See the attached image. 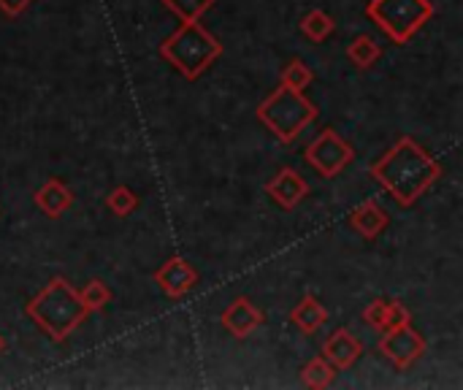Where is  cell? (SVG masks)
<instances>
[{"mask_svg":"<svg viewBox=\"0 0 463 390\" xmlns=\"http://www.w3.org/2000/svg\"><path fill=\"white\" fill-rule=\"evenodd\" d=\"M371 177L401 206L417 204L441 177V166L412 136H401L379 160L371 163Z\"/></svg>","mask_w":463,"mask_h":390,"instance_id":"obj_1","label":"cell"},{"mask_svg":"<svg viewBox=\"0 0 463 390\" xmlns=\"http://www.w3.org/2000/svg\"><path fill=\"white\" fill-rule=\"evenodd\" d=\"M25 314L52 339L66 341L90 314L79 290L66 277H52L25 306Z\"/></svg>","mask_w":463,"mask_h":390,"instance_id":"obj_2","label":"cell"},{"mask_svg":"<svg viewBox=\"0 0 463 390\" xmlns=\"http://www.w3.org/2000/svg\"><path fill=\"white\" fill-rule=\"evenodd\" d=\"M222 55L220 41L201 25V20L182 23L163 44L160 58L168 60L185 79L195 82Z\"/></svg>","mask_w":463,"mask_h":390,"instance_id":"obj_3","label":"cell"},{"mask_svg":"<svg viewBox=\"0 0 463 390\" xmlns=\"http://www.w3.org/2000/svg\"><path fill=\"white\" fill-rule=\"evenodd\" d=\"M258 120H260L282 144H290V141H295V139L317 120V106H314L309 98H304V93L279 85V87L258 106Z\"/></svg>","mask_w":463,"mask_h":390,"instance_id":"obj_4","label":"cell"},{"mask_svg":"<svg viewBox=\"0 0 463 390\" xmlns=\"http://www.w3.org/2000/svg\"><path fill=\"white\" fill-rule=\"evenodd\" d=\"M436 14L431 0H368L366 17L377 23L395 44L412 41Z\"/></svg>","mask_w":463,"mask_h":390,"instance_id":"obj_5","label":"cell"},{"mask_svg":"<svg viewBox=\"0 0 463 390\" xmlns=\"http://www.w3.org/2000/svg\"><path fill=\"white\" fill-rule=\"evenodd\" d=\"M355 152L352 147L333 131V128H325L304 152V160L322 177V179H333L339 177L350 163H352Z\"/></svg>","mask_w":463,"mask_h":390,"instance_id":"obj_6","label":"cell"},{"mask_svg":"<svg viewBox=\"0 0 463 390\" xmlns=\"http://www.w3.org/2000/svg\"><path fill=\"white\" fill-rule=\"evenodd\" d=\"M379 349H382V355H385L393 366L409 368L414 360L422 358V352H425V339L420 336L417 328H412V322H404V325H398V328L382 331Z\"/></svg>","mask_w":463,"mask_h":390,"instance_id":"obj_7","label":"cell"},{"mask_svg":"<svg viewBox=\"0 0 463 390\" xmlns=\"http://www.w3.org/2000/svg\"><path fill=\"white\" fill-rule=\"evenodd\" d=\"M198 282V271L185 260V258H171L155 271V285L168 295V298H182L187 295Z\"/></svg>","mask_w":463,"mask_h":390,"instance_id":"obj_8","label":"cell"},{"mask_svg":"<svg viewBox=\"0 0 463 390\" xmlns=\"http://www.w3.org/2000/svg\"><path fill=\"white\" fill-rule=\"evenodd\" d=\"M266 193L277 201V206H282V209H295L306 195H309V185H306V179L298 174V171H293V168H282L268 185H266Z\"/></svg>","mask_w":463,"mask_h":390,"instance_id":"obj_9","label":"cell"},{"mask_svg":"<svg viewBox=\"0 0 463 390\" xmlns=\"http://www.w3.org/2000/svg\"><path fill=\"white\" fill-rule=\"evenodd\" d=\"M220 320L228 333H233L236 339H247L255 328L263 325V312L250 298H233Z\"/></svg>","mask_w":463,"mask_h":390,"instance_id":"obj_10","label":"cell"},{"mask_svg":"<svg viewBox=\"0 0 463 390\" xmlns=\"http://www.w3.org/2000/svg\"><path fill=\"white\" fill-rule=\"evenodd\" d=\"M360 355H363V341L358 336H352L347 328H336L322 344V358L328 363H333L336 368L352 366Z\"/></svg>","mask_w":463,"mask_h":390,"instance_id":"obj_11","label":"cell"},{"mask_svg":"<svg viewBox=\"0 0 463 390\" xmlns=\"http://www.w3.org/2000/svg\"><path fill=\"white\" fill-rule=\"evenodd\" d=\"M33 201L47 217L55 220V217H63L74 206V193L68 190V185L63 179H50L36 190Z\"/></svg>","mask_w":463,"mask_h":390,"instance_id":"obj_12","label":"cell"},{"mask_svg":"<svg viewBox=\"0 0 463 390\" xmlns=\"http://www.w3.org/2000/svg\"><path fill=\"white\" fill-rule=\"evenodd\" d=\"M350 225H352L366 241H371V239H377V236L390 225V217H387V212H385L377 201H363L360 206L352 209Z\"/></svg>","mask_w":463,"mask_h":390,"instance_id":"obj_13","label":"cell"},{"mask_svg":"<svg viewBox=\"0 0 463 390\" xmlns=\"http://www.w3.org/2000/svg\"><path fill=\"white\" fill-rule=\"evenodd\" d=\"M290 320H293V325L301 328L304 333H314V331L328 320V312H325V306L320 304V298L309 293V295H304V298L293 306Z\"/></svg>","mask_w":463,"mask_h":390,"instance_id":"obj_14","label":"cell"},{"mask_svg":"<svg viewBox=\"0 0 463 390\" xmlns=\"http://www.w3.org/2000/svg\"><path fill=\"white\" fill-rule=\"evenodd\" d=\"M347 58H350V63H352L355 68L368 71V68L382 58V50H379V44H377L371 36H358V39H352V41H350V47H347Z\"/></svg>","mask_w":463,"mask_h":390,"instance_id":"obj_15","label":"cell"},{"mask_svg":"<svg viewBox=\"0 0 463 390\" xmlns=\"http://www.w3.org/2000/svg\"><path fill=\"white\" fill-rule=\"evenodd\" d=\"M333 379H336V366L328 363L322 355H320V358H312V360L304 366V371H301V382H304L306 387H312V390L331 387Z\"/></svg>","mask_w":463,"mask_h":390,"instance_id":"obj_16","label":"cell"},{"mask_svg":"<svg viewBox=\"0 0 463 390\" xmlns=\"http://www.w3.org/2000/svg\"><path fill=\"white\" fill-rule=\"evenodd\" d=\"M333 20L322 12V9H312L304 20H301V33L309 39V41H325L331 33H333Z\"/></svg>","mask_w":463,"mask_h":390,"instance_id":"obj_17","label":"cell"},{"mask_svg":"<svg viewBox=\"0 0 463 390\" xmlns=\"http://www.w3.org/2000/svg\"><path fill=\"white\" fill-rule=\"evenodd\" d=\"M163 4L182 23H193V20H201L217 4V0H163Z\"/></svg>","mask_w":463,"mask_h":390,"instance_id":"obj_18","label":"cell"},{"mask_svg":"<svg viewBox=\"0 0 463 390\" xmlns=\"http://www.w3.org/2000/svg\"><path fill=\"white\" fill-rule=\"evenodd\" d=\"M312 82H314V74H312V68H309L301 58L290 60V63L282 68V85H285V87H290V90L304 93Z\"/></svg>","mask_w":463,"mask_h":390,"instance_id":"obj_19","label":"cell"},{"mask_svg":"<svg viewBox=\"0 0 463 390\" xmlns=\"http://www.w3.org/2000/svg\"><path fill=\"white\" fill-rule=\"evenodd\" d=\"M82 304L87 306V312H98L112 301V287L104 279H90L82 290H79Z\"/></svg>","mask_w":463,"mask_h":390,"instance_id":"obj_20","label":"cell"},{"mask_svg":"<svg viewBox=\"0 0 463 390\" xmlns=\"http://www.w3.org/2000/svg\"><path fill=\"white\" fill-rule=\"evenodd\" d=\"M106 206H109V212H112V214H117V217H128V214H133V212H136V206H139V195H136L128 185H120V187H114V190L109 193Z\"/></svg>","mask_w":463,"mask_h":390,"instance_id":"obj_21","label":"cell"},{"mask_svg":"<svg viewBox=\"0 0 463 390\" xmlns=\"http://www.w3.org/2000/svg\"><path fill=\"white\" fill-rule=\"evenodd\" d=\"M404 322H412V314H409V309H406L401 301H387V312H385L382 331L398 328V325H404Z\"/></svg>","mask_w":463,"mask_h":390,"instance_id":"obj_22","label":"cell"},{"mask_svg":"<svg viewBox=\"0 0 463 390\" xmlns=\"http://www.w3.org/2000/svg\"><path fill=\"white\" fill-rule=\"evenodd\" d=\"M385 312H387V298H377V301H371L366 309H363V320L371 325V328H377V331H382V322H385Z\"/></svg>","mask_w":463,"mask_h":390,"instance_id":"obj_23","label":"cell"},{"mask_svg":"<svg viewBox=\"0 0 463 390\" xmlns=\"http://www.w3.org/2000/svg\"><path fill=\"white\" fill-rule=\"evenodd\" d=\"M33 0H0V12H4L6 17H20L31 9Z\"/></svg>","mask_w":463,"mask_h":390,"instance_id":"obj_24","label":"cell"},{"mask_svg":"<svg viewBox=\"0 0 463 390\" xmlns=\"http://www.w3.org/2000/svg\"><path fill=\"white\" fill-rule=\"evenodd\" d=\"M6 349V341H4V336H0V352H4Z\"/></svg>","mask_w":463,"mask_h":390,"instance_id":"obj_25","label":"cell"}]
</instances>
